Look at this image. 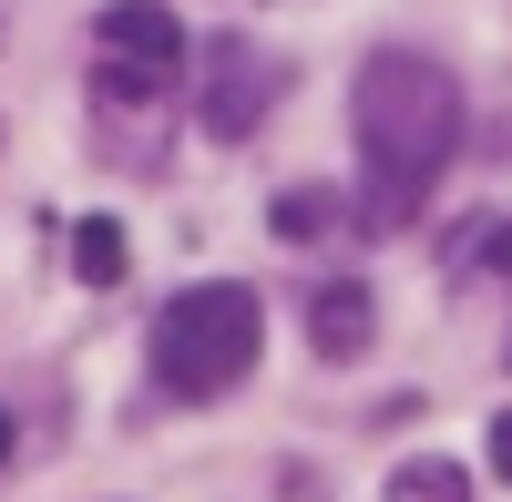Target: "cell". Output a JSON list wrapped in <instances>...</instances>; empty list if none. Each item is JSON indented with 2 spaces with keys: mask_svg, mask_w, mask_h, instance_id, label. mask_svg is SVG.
Returning a JSON list of instances; mask_svg holds the SVG:
<instances>
[{
  "mask_svg": "<svg viewBox=\"0 0 512 502\" xmlns=\"http://www.w3.org/2000/svg\"><path fill=\"white\" fill-rule=\"evenodd\" d=\"M359 113V175H369V236H390L420 216V195L441 185V164L461 144V82L431 52H369L349 82Z\"/></svg>",
  "mask_w": 512,
  "mask_h": 502,
  "instance_id": "cell-1",
  "label": "cell"
},
{
  "mask_svg": "<svg viewBox=\"0 0 512 502\" xmlns=\"http://www.w3.org/2000/svg\"><path fill=\"white\" fill-rule=\"evenodd\" d=\"M256 349H267V308H256V287H236V277H205V287H185V298L154 318V380L175 400H226L256 369Z\"/></svg>",
  "mask_w": 512,
  "mask_h": 502,
  "instance_id": "cell-2",
  "label": "cell"
},
{
  "mask_svg": "<svg viewBox=\"0 0 512 502\" xmlns=\"http://www.w3.org/2000/svg\"><path fill=\"white\" fill-rule=\"evenodd\" d=\"M93 41H103V62H93V82L103 93H164V82L185 72V21L164 11V0H113V11L93 21Z\"/></svg>",
  "mask_w": 512,
  "mask_h": 502,
  "instance_id": "cell-3",
  "label": "cell"
},
{
  "mask_svg": "<svg viewBox=\"0 0 512 502\" xmlns=\"http://www.w3.org/2000/svg\"><path fill=\"white\" fill-rule=\"evenodd\" d=\"M277 93H287V72L256 52V41H216V52L195 62V123H205L216 144H246L256 123H267Z\"/></svg>",
  "mask_w": 512,
  "mask_h": 502,
  "instance_id": "cell-4",
  "label": "cell"
},
{
  "mask_svg": "<svg viewBox=\"0 0 512 502\" xmlns=\"http://www.w3.org/2000/svg\"><path fill=\"white\" fill-rule=\"evenodd\" d=\"M369 339H379V298H369L359 277H338V287L308 298V349H318V359H359Z\"/></svg>",
  "mask_w": 512,
  "mask_h": 502,
  "instance_id": "cell-5",
  "label": "cell"
},
{
  "mask_svg": "<svg viewBox=\"0 0 512 502\" xmlns=\"http://www.w3.org/2000/svg\"><path fill=\"white\" fill-rule=\"evenodd\" d=\"M267 226H277L287 246H318V236L338 226V195H328V185H287V195L267 205Z\"/></svg>",
  "mask_w": 512,
  "mask_h": 502,
  "instance_id": "cell-6",
  "label": "cell"
},
{
  "mask_svg": "<svg viewBox=\"0 0 512 502\" xmlns=\"http://www.w3.org/2000/svg\"><path fill=\"white\" fill-rule=\"evenodd\" d=\"M72 277H82V287H113V277H123V226H113V216H82V226H72Z\"/></svg>",
  "mask_w": 512,
  "mask_h": 502,
  "instance_id": "cell-7",
  "label": "cell"
},
{
  "mask_svg": "<svg viewBox=\"0 0 512 502\" xmlns=\"http://www.w3.org/2000/svg\"><path fill=\"white\" fill-rule=\"evenodd\" d=\"M390 502H472V472H461V462H400Z\"/></svg>",
  "mask_w": 512,
  "mask_h": 502,
  "instance_id": "cell-8",
  "label": "cell"
},
{
  "mask_svg": "<svg viewBox=\"0 0 512 502\" xmlns=\"http://www.w3.org/2000/svg\"><path fill=\"white\" fill-rule=\"evenodd\" d=\"M492 472L512 482V410H502V421H492Z\"/></svg>",
  "mask_w": 512,
  "mask_h": 502,
  "instance_id": "cell-9",
  "label": "cell"
},
{
  "mask_svg": "<svg viewBox=\"0 0 512 502\" xmlns=\"http://www.w3.org/2000/svg\"><path fill=\"white\" fill-rule=\"evenodd\" d=\"M0 462H11V410H0Z\"/></svg>",
  "mask_w": 512,
  "mask_h": 502,
  "instance_id": "cell-10",
  "label": "cell"
}]
</instances>
